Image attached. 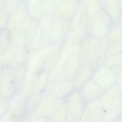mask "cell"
<instances>
[{"label": "cell", "mask_w": 122, "mask_h": 122, "mask_svg": "<svg viewBox=\"0 0 122 122\" xmlns=\"http://www.w3.org/2000/svg\"><path fill=\"white\" fill-rule=\"evenodd\" d=\"M15 72L11 71H3L0 79L1 95L10 98L15 92Z\"/></svg>", "instance_id": "12"}, {"label": "cell", "mask_w": 122, "mask_h": 122, "mask_svg": "<svg viewBox=\"0 0 122 122\" xmlns=\"http://www.w3.org/2000/svg\"><path fill=\"white\" fill-rule=\"evenodd\" d=\"M89 18L84 4L81 5L74 17L73 22V38L76 40L82 38L88 30L89 26Z\"/></svg>", "instance_id": "7"}, {"label": "cell", "mask_w": 122, "mask_h": 122, "mask_svg": "<svg viewBox=\"0 0 122 122\" xmlns=\"http://www.w3.org/2000/svg\"><path fill=\"white\" fill-rule=\"evenodd\" d=\"M104 64L111 68H117L122 65V52L106 57Z\"/></svg>", "instance_id": "20"}, {"label": "cell", "mask_w": 122, "mask_h": 122, "mask_svg": "<svg viewBox=\"0 0 122 122\" xmlns=\"http://www.w3.org/2000/svg\"><path fill=\"white\" fill-rule=\"evenodd\" d=\"M84 5L90 19H92L101 10L100 0H85Z\"/></svg>", "instance_id": "19"}, {"label": "cell", "mask_w": 122, "mask_h": 122, "mask_svg": "<svg viewBox=\"0 0 122 122\" xmlns=\"http://www.w3.org/2000/svg\"><path fill=\"white\" fill-rule=\"evenodd\" d=\"M67 115V109L64 100L56 107L48 119L51 122H65Z\"/></svg>", "instance_id": "15"}, {"label": "cell", "mask_w": 122, "mask_h": 122, "mask_svg": "<svg viewBox=\"0 0 122 122\" xmlns=\"http://www.w3.org/2000/svg\"><path fill=\"white\" fill-rule=\"evenodd\" d=\"M108 43L112 45H117L122 43V25L119 24L110 30L107 35Z\"/></svg>", "instance_id": "16"}, {"label": "cell", "mask_w": 122, "mask_h": 122, "mask_svg": "<svg viewBox=\"0 0 122 122\" xmlns=\"http://www.w3.org/2000/svg\"><path fill=\"white\" fill-rule=\"evenodd\" d=\"M94 69L86 61L81 60L72 80L74 89L79 90L86 82L91 79Z\"/></svg>", "instance_id": "10"}, {"label": "cell", "mask_w": 122, "mask_h": 122, "mask_svg": "<svg viewBox=\"0 0 122 122\" xmlns=\"http://www.w3.org/2000/svg\"><path fill=\"white\" fill-rule=\"evenodd\" d=\"M106 12L113 19H117L121 14L120 6L116 0H105Z\"/></svg>", "instance_id": "17"}, {"label": "cell", "mask_w": 122, "mask_h": 122, "mask_svg": "<svg viewBox=\"0 0 122 122\" xmlns=\"http://www.w3.org/2000/svg\"><path fill=\"white\" fill-rule=\"evenodd\" d=\"M65 122H80V120L72 118L71 117L67 116Z\"/></svg>", "instance_id": "27"}, {"label": "cell", "mask_w": 122, "mask_h": 122, "mask_svg": "<svg viewBox=\"0 0 122 122\" xmlns=\"http://www.w3.org/2000/svg\"><path fill=\"white\" fill-rule=\"evenodd\" d=\"M91 79L105 90L109 89L116 84L117 68L101 65L94 70Z\"/></svg>", "instance_id": "1"}, {"label": "cell", "mask_w": 122, "mask_h": 122, "mask_svg": "<svg viewBox=\"0 0 122 122\" xmlns=\"http://www.w3.org/2000/svg\"><path fill=\"white\" fill-rule=\"evenodd\" d=\"M0 122H22V117H20L8 110L0 119Z\"/></svg>", "instance_id": "24"}, {"label": "cell", "mask_w": 122, "mask_h": 122, "mask_svg": "<svg viewBox=\"0 0 122 122\" xmlns=\"http://www.w3.org/2000/svg\"><path fill=\"white\" fill-rule=\"evenodd\" d=\"M9 98L1 96L0 97V119L8 110Z\"/></svg>", "instance_id": "25"}, {"label": "cell", "mask_w": 122, "mask_h": 122, "mask_svg": "<svg viewBox=\"0 0 122 122\" xmlns=\"http://www.w3.org/2000/svg\"><path fill=\"white\" fill-rule=\"evenodd\" d=\"M27 99L19 92L9 98L8 110L16 116L22 117L26 113Z\"/></svg>", "instance_id": "11"}, {"label": "cell", "mask_w": 122, "mask_h": 122, "mask_svg": "<svg viewBox=\"0 0 122 122\" xmlns=\"http://www.w3.org/2000/svg\"><path fill=\"white\" fill-rule=\"evenodd\" d=\"M104 122V121H103V120L102 121H101V122Z\"/></svg>", "instance_id": "35"}, {"label": "cell", "mask_w": 122, "mask_h": 122, "mask_svg": "<svg viewBox=\"0 0 122 122\" xmlns=\"http://www.w3.org/2000/svg\"><path fill=\"white\" fill-rule=\"evenodd\" d=\"M121 24L122 25V17H121Z\"/></svg>", "instance_id": "33"}, {"label": "cell", "mask_w": 122, "mask_h": 122, "mask_svg": "<svg viewBox=\"0 0 122 122\" xmlns=\"http://www.w3.org/2000/svg\"><path fill=\"white\" fill-rule=\"evenodd\" d=\"M80 122H92L91 114L86 107L81 116Z\"/></svg>", "instance_id": "26"}, {"label": "cell", "mask_w": 122, "mask_h": 122, "mask_svg": "<svg viewBox=\"0 0 122 122\" xmlns=\"http://www.w3.org/2000/svg\"><path fill=\"white\" fill-rule=\"evenodd\" d=\"M102 41L100 39L92 38L86 40L81 49V60L86 61L94 69L101 56Z\"/></svg>", "instance_id": "3"}, {"label": "cell", "mask_w": 122, "mask_h": 122, "mask_svg": "<svg viewBox=\"0 0 122 122\" xmlns=\"http://www.w3.org/2000/svg\"><path fill=\"white\" fill-rule=\"evenodd\" d=\"M79 90L86 103L100 100L105 91L92 79L86 82Z\"/></svg>", "instance_id": "9"}, {"label": "cell", "mask_w": 122, "mask_h": 122, "mask_svg": "<svg viewBox=\"0 0 122 122\" xmlns=\"http://www.w3.org/2000/svg\"><path fill=\"white\" fill-rule=\"evenodd\" d=\"M38 76L37 73L26 71L24 80L19 92L26 99L33 93Z\"/></svg>", "instance_id": "13"}, {"label": "cell", "mask_w": 122, "mask_h": 122, "mask_svg": "<svg viewBox=\"0 0 122 122\" xmlns=\"http://www.w3.org/2000/svg\"><path fill=\"white\" fill-rule=\"evenodd\" d=\"M1 84H0V97H1Z\"/></svg>", "instance_id": "31"}, {"label": "cell", "mask_w": 122, "mask_h": 122, "mask_svg": "<svg viewBox=\"0 0 122 122\" xmlns=\"http://www.w3.org/2000/svg\"><path fill=\"white\" fill-rule=\"evenodd\" d=\"M86 107L89 111L92 122H100L103 120L105 112L100 100L87 103Z\"/></svg>", "instance_id": "14"}, {"label": "cell", "mask_w": 122, "mask_h": 122, "mask_svg": "<svg viewBox=\"0 0 122 122\" xmlns=\"http://www.w3.org/2000/svg\"><path fill=\"white\" fill-rule=\"evenodd\" d=\"M46 122H51V121H49V120L48 119V120H47V121Z\"/></svg>", "instance_id": "34"}, {"label": "cell", "mask_w": 122, "mask_h": 122, "mask_svg": "<svg viewBox=\"0 0 122 122\" xmlns=\"http://www.w3.org/2000/svg\"><path fill=\"white\" fill-rule=\"evenodd\" d=\"M74 89L72 80L62 79L55 82L48 84L45 90L57 98L65 99Z\"/></svg>", "instance_id": "8"}, {"label": "cell", "mask_w": 122, "mask_h": 122, "mask_svg": "<svg viewBox=\"0 0 122 122\" xmlns=\"http://www.w3.org/2000/svg\"><path fill=\"white\" fill-rule=\"evenodd\" d=\"M116 85L118 87V88L119 90H120V91L122 93V80L119 83H118Z\"/></svg>", "instance_id": "28"}, {"label": "cell", "mask_w": 122, "mask_h": 122, "mask_svg": "<svg viewBox=\"0 0 122 122\" xmlns=\"http://www.w3.org/2000/svg\"><path fill=\"white\" fill-rule=\"evenodd\" d=\"M48 118L38 114L35 111L26 113L22 117V122H46Z\"/></svg>", "instance_id": "22"}, {"label": "cell", "mask_w": 122, "mask_h": 122, "mask_svg": "<svg viewBox=\"0 0 122 122\" xmlns=\"http://www.w3.org/2000/svg\"><path fill=\"white\" fill-rule=\"evenodd\" d=\"M49 81V74L43 71L38 74L33 92H42L46 89Z\"/></svg>", "instance_id": "18"}, {"label": "cell", "mask_w": 122, "mask_h": 122, "mask_svg": "<svg viewBox=\"0 0 122 122\" xmlns=\"http://www.w3.org/2000/svg\"><path fill=\"white\" fill-rule=\"evenodd\" d=\"M68 116L80 120L86 105V102L79 90L74 89L65 99Z\"/></svg>", "instance_id": "4"}, {"label": "cell", "mask_w": 122, "mask_h": 122, "mask_svg": "<svg viewBox=\"0 0 122 122\" xmlns=\"http://www.w3.org/2000/svg\"><path fill=\"white\" fill-rule=\"evenodd\" d=\"M92 19L91 33L92 37L101 39L107 36L110 30L111 18L106 11L101 9Z\"/></svg>", "instance_id": "2"}, {"label": "cell", "mask_w": 122, "mask_h": 122, "mask_svg": "<svg viewBox=\"0 0 122 122\" xmlns=\"http://www.w3.org/2000/svg\"><path fill=\"white\" fill-rule=\"evenodd\" d=\"M100 101L105 112L122 109V93L116 85L105 90Z\"/></svg>", "instance_id": "5"}, {"label": "cell", "mask_w": 122, "mask_h": 122, "mask_svg": "<svg viewBox=\"0 0 122 122\" xmlns=\"http://www.w3.org/2000/svg\"><path fill=\"white\" fill-rule=\"evenodd\" d=\"M64 100L57 98L50 92L45 90L42 92L41 97L34 111L48 118L56 107Z\"/></svg>", "instance_id": "6"}, {"label": "cell", "mask_w": 122, "mask_h": 122, "mask_svg": "<svg viewBox=\"0 0 122 122\" xmlns=\"http://www.w3.org/2000/svg\"><path fill=\"white\" fill-rule=\"evenodd\" d=\"M120 11H121V14H122V4L120 6Z\"/></svg>", "instance_id": "32"}, {"label": "cell", "mask_w": 122, "mask_h": 122, "mask_svg": "<svg viewBox=\"0 0 122 122\" xmlns=\"http://www.w3.org/2000/svg\"><path fill=\"white\" fill-rule=\"evenodd\" d=\"M118 2V3H119V4L120 5V6H121V5L122 4V0H116Z\"/></svg>", "instance_id": "29"}, {"label": "cell", "mask_w": 122, "mask_h": 122, "mask_svg": "<svg viewBox=\"0 0 122 122\" xmlns=\"http://www.w3.org/2000/svg\"><path fill=\"white\" fill-rule=\"evenodd\" d=\"M42 92H33L27 99L26 113L31 112L35 110L41 97Z\"/></svg>", "instance_id": "21"}, {"label": "cell", "mask_w": 122, "mask_h": 122, "mask_svg": "<svg viewBox=\"0 0 122 122\" xmlns=\"http://www.w3.org/2000/svg\"><path fill=\"white\" fill-rule=\"evenodd\" d=\"M122 115V109L105 112L103 121L105 122H115Z\"/></svg>", "instance_id": "23"}, {"label": "cell", "mask_w": 122, "mask_h": 122, "mask_svg": "<svg viewBox=\"0 0 122 122\" xmlns=\"http://www.w3.org/2000/svg\"><path fill=\"white\" fill-rule=\"evenodd\" d=\"M2 73H3V71H1L0 69V80L1 78V76H2Z\"/></svg>", "instance_id": "30"}]
</instances>
